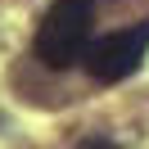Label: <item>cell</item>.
Segmentation results:
<instances>
[{
    "mask_svg": "<svg viewBox=\"0 0 149 149\" xmlns=\"http://www.w3.org/2000/svg\"><path fill=\"white\" fill-rule=\"evenodd\" d=\"M91 18L95 5L91 0H54L36 32V59L45 68H72L77 59H86L91 50Z\"/></svg>",
    "mask_w": 149,
    "mask_h": 149,
    "instance_id": "1",
    "label": "cell"
},
{
    "mask_svg": "<svg viewBox=\"0 0 149 149\" xmlns=\"http://www.w3.org/2000/svg\"><path fill=\"white\" fill-rule=\"evenodd\" d=\"M145 50H149V18L136 23V27H122V32H109V36L91 41V50H86V72L100 86H113V81L131 77L145 63Z\"/></svg>",
    "mask_w": 149,
    "mask_h": 149,
    "instance_id": "2",
    "label": "cell"
}]
</instances>
